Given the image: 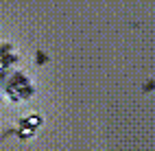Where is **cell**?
I'll list each match as a JSON object with an SVG mask.
<instances>
[{"instance_id": "6da1fadb", "label": "cell", "mask_w": 155, "mask_h": 151, "mask_svg": "<svg viewBox=\"0 0 155 151\" xmlns=\"http://www.w3.org/2000/svg\"><path fill=\"white\" fill-rule=\"evenodd\" d=\"M28 123H31V125H39V118H37V116H31Z\"/></svg>"}]
</instances>
